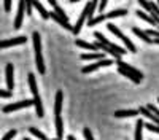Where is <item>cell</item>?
<instances>
[{
    "label": "cell",
    "mask_w": 159,
    "mask_h": 140,
    "mask_svg": "<svg viewBox=\"0 0 159 140\" xmlns=\"http://www.w3.org/2000/svg\"><path fill=\"white\" fill-rule=\"evenodd\" d=\"M107 65H111V59H102V61H96L94 64H91V65H86L83 67V73H91V72H94L100 67H107Z\"/></svg>",
    "instance_id": "obj_8"
},
{
    "label": "cell",
    "mask_w": 159,
    "mask_h": 140,
    "mask_svg": "<svg viewBox=\"0 0 159 140\" xmlns=\"http://www.w3.org/2000/svg\"><path fill=\"white\" fill-rule=\"evenodd\" d=\"M147 108L154 115V116H157V118H159V108H157L156 105H153V104H147Z\"/></svg>",
    "instance_id": "obj_29"
},
{
    "label": "cell",
    "mask_w": 159,
    "mask_h": 140,
    "mask_svg": "<svg viewBox=\"0 0 159 140\" xmlns=\"http://www.w3.org/2000/svg\"><path fill=\"white\" fill-rule=\"evenodd\" d=\"M62 102H64V93L62 91H57L56 93V99H54V115H56V116H61Z\"/></svg>",
    "instance_id": "obj_13"
},
{
    "label": "cell",
    "mask_w": 159,
    "mask_h": 140,
    "mask_svg": "<svg viewBox=\"0 0 159 140\" xmlns=\"http://www.w3.org/2000/svg\"><path fill=\"white\" fill-rule=\"evenodd\" d=\"M25 42H27V38H25L24 35L16 37V38H10V40H0V49L11 48V46H16V45H24Z\"/></svg>",
    "instance_id": "obj_7"
},
{
    "label": "cell",
    "mask_w": 159,
    "mask_h": 140,
    "mask_svg": "<svg viewBox=\"0 0 159 140\" xmlns=\"http://www.w3.org/2000/svg\"><path fill=\"white\" fill-rule=\"evenodd\" d=\"M139 108H130V110H116L115 116L116 118H130V116H139Z\"/></svg>",
    "instance_id": "obj_11"
},
{
    "label": "cell",
    "mask_w": 159,
    "mask_h": 140,
    "mask_svg": "<svg viewBox=\"0 0 159 140\" xmlns=\"http://www.w3.org/2000/svg\"><path fill=\"white\" fill-rule=\"evenodd\" d=\"M96 46H97V51L100 49V51H103V54H110L115 61H121V54H118L116 51H113L111 48L105 46V45H102V43H97V42H96Z\"/></svg>",
    "instance_id": "obj_12"
},
{
    "label": "cell",
    "mask_w": 159,
    "mask_h": 140,
    "mask_svg": "<svg viewBox=\"0 0 159 140\" xmlns=\"http://www.w3.org/2000/svg\"><path fill=\"white\" fill-rule=\"evenodd\" d=\"M30 105H34V99H25V100H21V102H15V104H8V105L3 107V113H11V111H16V110L30 107Z\"/></svg>",
    "instance_id": "obj_6"
},
{
    "label": "cell",
    "mask_w": 159,
    "mask_h": 140,
    "mask_svg": "<svg viewBox=\"0 0 159 140\" xmlns=\"http://www.w3.org/2000/svg\"><path fill=\"white\" fill-rule=\"evenodd\" d=\"M34 107H35V113H37V116H38V118H43L45 110H43V104H42V97H40V94L34 97Z\"/></svg>",
    "instance_id": "obj_15"
},
{
    "label": "cell",
    "mask_w": 159,
    "mask_h": 140,
    "mask_svg": "<svg viewBox=\"0 0 159 140\" xmlns=\"http://www.w3.org/2000/svg\"><path fill=\"white\" fill-rule=\"evenodd\" d=\"M143 126H145L143 120H137V123H135V137H134V140H142V135H143Z\"/></svg>",
    "instance_id": "obj_23"
},
{
    "label": "cell",
    "mask_w": 159,
    "mask_h": 140,
    "mask_svg": "<svg viewBox=\"0 0 159 140\" xmlns=\"http://www.w3.org/2000/svg\"><path fill=\"white\" fill-rule=\"evenodd\" d=\"M96 7H97V2H88L86 5H84V8H83V11H81V15L78 16V21H76V24L73 25V34L75 35H78L80 32H81V27H83V24H84V21L88 19H92V13H94V10H96Z\"/></svg>",
    "instance_id": "obj_3"
},
{
    "label": "cell",
    "mask_w": 159,
    "mask_h": 140,
    "mask_svg": "<svg viewBox=\"0 0 159 140\" xmlns=\"http://www.w3.org/2000/svg\"><path fill=\"white\" fill-rule=\"evenodd\" d=\"M49 5L52 7V11H54L56 13V15L61 18V19H64L65 22H69V15H65V11L57 5V2H56V0H49Z\"/></svg>",
    "instance_id": "obj_14"
},
{
    "label": "cell",
    "mask_w": 159,
    "mask_h": 140,
    "mask_svg": "<svg viewBox=\"0 0 159 140\" xmlns=\"http://www.w3.org/2000/svg\"><path fill=\"white\" fill-rule=\"evenodd\" d=\"M11 96H13V93H11V91H8V89H7V91L0 89V97H11Z\"/></svg>",
    "instance_id": "obj_32"
},
{
    "label": "cell",
    "mask_w": 159,
    "mask_h": 140,
    "mask_svg": "<svg viewBox=\"0 0 159 140\" xmlns=\"http://www.w3.org/2000/svg\"><path fill=\"white\" fill-rule=\"evenodd\" d=\"M145 129H148V131H151V132H156V134H159V126L157 124H153V123H145Z\"/></svg>",
    "instance_id": "obj_27"
},
{
    "label": "cell",
    "mask_w": 159,
    "mask_h": 140,
    "mask_svg": "<svg viewBox=\"0 0 159 140\" xmlns=\"http://www.w3.org/2000/svg\"><path fill=\"white\" fill-rule=\"evenodd\" d=\"M135 15H137L139 18H142L143 21H147V22H150L151 25H154V27H156V25H157V22H156V21H154V19H153V18H151V16L148 15V13H145L143 10H137V11H135Z\"/></svg>",
    "instance_id": "obj_21"
},
{
    "label": "cell",
    "mask_w": 159,
    "mask_h": 140,
    "mask_svg": "<svg viewBox=\"0 0 159 140\" xmlns=\"http://www.w3.org/2000/svg\"><path fill=\"white\" fill-rule=\"evenodd\" d=\"M107 29H108V30H110L111 34H115V35H116L118 38H121V40H123V37H124V34H123L121 30L118 29V25H115L113 22H108V24H107Z\"/></svg>",
    "instance_id": "obj_25"
},
{
    "label": "cell",
    "mask_w": 159,
    "mask_h": 140,
    "mask_svg": "<svg viewBox=\"0 0 159 140\" xmlns=\"http://www.w3.org/2000/svg\"><path fill=\"white\" fill-rule=\"evenodd\" d=\"M54 123H56V135H57V140H62V137H64V123H62V116H56Z\"/></svg>",
    "instance_id": "obj_19"
},
{
    "label": "cell",
    "mask_w": 159,
    "mask_h": 140,
    "mask_svg": "<svg viewBox=\"0 0 159 140\" xmlns=\"http://www.w3.org/2000/svg\"><path fill=\"white\" fill-rule=\"evenodd\" d=\"M80 57H81L83 61H102V59H107L103 53H83Z\"/></svg>",
    "instance_id": "obj_17"
},
{
    "label": "cell",
    "mask_w": 159,
    "mask_h": 140,
    "mask_svg": "<svg viewBox=\"0 0 159 140\" xmlns=\"http://www.w3.org/2000/svg\"><path fill=\"white\" fill-rule=\"evenodd\" d=\"M116 65H118V72L121 75H124V76H127L130 81H134V83H140L142 81L143 73L140 70H137L135 67H132L130 64H126L123 61H116Z\"/></svg>",
    "instance_id": "obj_1"
},
{
    "label": "cell",
    "mask_w": 159,
    "mask_h": 140,
    "mask_svg": "<svg viewBox=\"0 0 159 140\" xmlns=\"http://www.w3.org/2000/svg\"><path fill=\"white\" fill-rule=\"evenodd\" d=\"M127 15V10L126 8H116L110 13H107V15H99L96 18H92L88 21V25L89 27H92V25H96L99 22H103V21H107V19H111V18H118V16H126Z\"/></svg>",
    "instance_id": "obj_4"
},
{
    "label": "cell",
    "mask_w": 159,
    "mask_h": 140,
    "mask_svg": "<svg viewBox=\"0 0 159 140\" xmlns=\"http://www.w3.org/2000/svg\"><path fill=\"white\" fill-rule=\"evenodd\" d=\"M49 18H51V19H54V21H56V22H57V24L61 25V27L67 29V30H73V25H72L70 22H65L64 19H61V18H59V16L56 15L54 11H49Z\"/></svg>",
    "instance_id": "obj_16"
},
{
    "label": "cell",
    "mask_w": 159,
    "mask_h": 140,
    "mask_svg": "<svg viewBox=\"0 0 159 140\" xmlns=\"http://www.w3.org/2000/svg\"><path fill=\"white\" fill-rule=\"evenodd\" d=\"M107 3H108L107 0H102V2L99 3V11H100V13H103V10L107 8Z\"/></svg>",
    "instance_id": "obj_33"
},
{
    "label": "cell",
    "mask_w": 159,
    "mask_h": 140,
    "mask_svg": "<svg viewBox=\"0 0 159 140\" xmlns=\"http://www.w3.org/2000/svg\"><path fill=\"white\" fill-rule=\"evenodd\" d=\"M22 140H32V138H29V137H24Z\"/></svg>",
    "instance_id": "obj_35"
},
{
    "label": "cell",
    "mask_w": 159,
    "mask_h": 140,
    "mask_svg": "<svg viewBox=\"0 0 159 140\" xmlns=\"http://www.w3.org/2000/svg\"><path fill=\"white\" fill-rule=\"evenodd\" d=\"M16 134H18V131H16V129H11V131H8V132L2 137V140H11V138L15 137Z\"/></svg>",
    "instance_id": "obj_28"
},
{
    "label": "cell",
    "mask_w": 159,
    "mask_h": 140,
    "mask_svg": "<svg viewBox=\"0 0 159 140\" xmlns=\"http://www.w3.org/2000/svg\"><path fill=\"white\" fill-rule=\"evenodd\" d=\"M32 42H34V51H35V64H37V70L40 75H45L46 67H45V61L42 56V38H40L38 32L32 34Z\"/></svg>",
    "instance_id": "obj_2"
},
{
    "label": "cell",
    "mask_w": 159,
    "mask_h": 140,
    "mask_svg": "<svg viewBox=\"0 0 159 140\" xmlns=\"http://www.w3.org/2000/svg\"><path fill=\"white\" fill-rule=\"evenodd\" d=\"M5 75H7V86H8V91H13L15 88V67L13 64H8L7 69H5Z\"/></svg>",
    "instance_id": "obj_9"
},
{
    "label": "cell",
    "mask_w": 159,
    "mask_h": 140,
    "mask_svg": "<svg viewBox=\"0 0 159 140\" xmlns=\"http://www.w3.org/2000/svg\"><path fill=\"white\" fill-rule=\"evenodd\" d=\"M83 135H84L86 140H94V135H92V132H91L89 127H84V129H83Z\"/></svg>",
    "instance_id": "obj_30"
},
{
    "label": "cell",
    "mask_w": 159,
    "mask_h": 140,
    "mask_svg": "<svg viewBox=\"0 0 159 140\" xmlns=\"http://www.w3.org/2000/svg\"><path fill=\"white\" fill-rule=\"evenodd\" d=\"M94 37H96V40H97V43H102V45H105V46H108V48H111L113 51H116L118 54H121V56H124L126 53H127V49L126 48H123V46H118L116 43H111L110 40H107V38H105L100 32H94Z\"/></svg>",
    "instance_id": "obj_5"
},
{
    "label": "cell",
    "mask_w": 159,
    "mask_h": 140,
    "mask_svg": "<svg viewBox=\"0 0 159 140\" xmlns=\"http://www.w3.org/2000/svg\"><path fill=\"white\" fill-rule=\"evenodd\" d=\"M49 140H51V138H49ZM52 140H57V138H52Z\"/></svg>",
    "instance_id": "obj_36"
},
{
    "label": "cell",
    "mask_w": 159,
    "mask_h": 140,
    "mask_svg": "<svg viewBox=\"0 0 159 140\" xmlns=\"http://www.w3.org/2000/svg\"><path fill=\"white\" fill-rule=\"evenodd\" d=\"M32 8H34L32 7V2H25V15L30 16L32 15Z\"/></svg>",
    "instance_id": "obj_31"
},
{
    "label": "cell",
    "mask_w": 159,
    "mask_h": 140,
    "mask_svg": "<svg viewBox=\"0 0 159 140\" xmlns=\"http://www.w3.org/2000/svg\"><path fill=\"white\" fill-rule=\"evenodd\" d=\"M157 104H159V99H157Z\"/></svg>",
    "instance_id": "obj_37"
},
{
    "label": "cell",
    "mask_w": 159,
    "mask_h": 140,
    "mask_svg": "<svg viewBox=\"0 0 159 140\" xmlns=\"http://www.w3.org/2000/svg\"><path fill=\"white\" fill-rule=\"evenodd\" d=\"M27 80H29V88H30V93L34 94V97H35V96H38V88H37V81H35L34 73H29Z\"/></svg>",
    "instance_id": "obj_22"
},
{
    "label": "cell",
    "mask_w": 159,
    "mask_h": 140,
    "mask_svg": "<svg viewBox=\"0 0 159 140\" xmlns=\"http://www.w3.org/2000/svg\"><path fill=\"white\" fill-rule=\"evenodd\" d=\"M75 43H76V46H80V48H84V49H89V51H97L96 43H88V42H84V40H80V38H78Z\"/></svg>",
    "instance_id": "obj_24"
},
{
    "label": "cell",
    "mask_w": 159,
    "mask_h": 140,
    "mask_svg": "<svg viewBox=\"0 0 159 140\" xmlns=\"http://www.w3.org/2000/svg\"><path fill=\"white\" fill-rule=\"evenodd\" d=\"M32 7L38 10L40 16H42L43 19H48V18H49V11H48V10H46V8H45L42 3H40V2H32Z\"/></svg>",
    "instance_id": "obj_20"
},
{
    "label": "cell",
    "mask_w": 159,
    "mask_h": 140,
    "mask_svg": "<svg viewBox=\"0 0 159 140\" xmlns=\"http://www.w3.org/2000/svg\"><path fill=\"white\" fill-rule=\"evenodd\" d=\"M29 132L34 135V137H37V138H40V140H49L42 131H40V129H37V127H30V129H29Z\"/></svg>",
    "instance_id": "obj_26"
},
{
    "label": "cell",
    "mask_w": 159,
    "mask_h": 140,
    "mask_svg": "<svg viewBox=\"0 0 159 140\" xmlns=\"http://www.w3.org/2000/svg\"><path fill=\"white\" fill-rule=\"evenodd\" d=\"M5 11H10L11 10V2H10V0H5Z\"/></svg>",
    "instance_id": "obj_34"
},
{
    "label": "cell",
    "mask_w": 159,
    "mask_h": 140,
    "mask_svg": "<svg viewBox=\"0 0 159 140\" xmlns=\"http://www.w3.org/2000/svg\"><path fill=\"white\" fill-rule=\"evenodd\" d=\"M132 32H134L140 40H143L145 43H153V38H150L148 37V34L145 32V30H142V29H139V27H132Z\"/></svg>",
    "instance_id": "obj_18"
},
{
    "label": "cell",
    "mask_w": 159,
    "mask_h": 140,
    "mask_svg": "<svg viewBox=\"0 0 159 140\" xmlns=\"http://www.w3.org/2000/svg\"><path fill=\"white\" fill-rule=\"evenodd\" d=\"M24 15H25V2H19V5H18V13H16V19H15V29H21Z\"/></svg>",
    "instance_id": "obj_10"
}]
</instances>
